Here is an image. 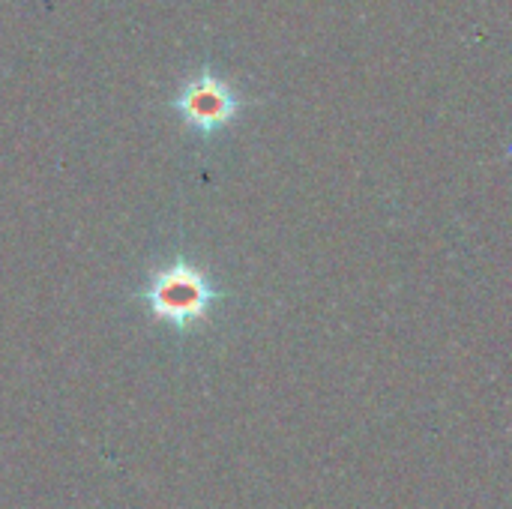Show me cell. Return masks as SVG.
Returning <instances> with one entry per match:
<instances>
[{"instance_id": "cell-1", "label": "cell", "mask_w": 512, "mask_h": 509, "mask_svg": "<svg viewBox=\"0 0 512 509\" xmlns=\"http://www.w3.org/2000/svg\"><path fill=\"white\" fill-rule=\"evenodd\" d=\"M144 300L159 321H168L186 330L213 309V303L219 300V291L213 288L210 276L201 267L177 258L150 273Z\"/></svg>"}, {"instance_id": "cell-2", "label": "cell", "mask_w": 512, "mask_h": 509, "mask_svg": "<svg viewBox=\"0 0 512 509\" xmlns=\"http://www.w3.org/2000/svg\"><path fill=\"white\" fill-rule=\"evenodd\" d=\"M171 108L192 132L213 135L243 111V96L213 69H201L183 81L180 93L171 99Z\"/></svg>"}]
</instances>
